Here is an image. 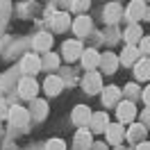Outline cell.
Returning a JSON list of instances; mask_svg holds the SVG:
<instances>
[{
	"instance_id": "30bf717a",
	"label": "cell",
	"mask_w": 150,
	"mask_h": 150,
	"mask_svg": "<svg viewBox=\"0 0 150 150\" xmlns=\"http://www.w3.org/2000/svg\"><path fill=\"white\" fill-rule=\"evenodd\" d=\"M107 143H112V146H118L125 137H127V132H125V127L121 125V121L118 123H109V127H107Z\"/></svg>"
},
{
	"instance_id": "44dd1931",
	"label": "cell",
	"mask_w": 150,
	"mask_h": 150,
	"mask_svg": "<svg viewBox=\"0 0 150 150\" xmlns=\"http://www.w3.org/2000/svg\"><path fill=\"white\" fill-rule=\"evenodd\" d=\"M125 41L130 43V46H139V41L143 39V30H141L139 23H130V28L125 30Z\"/></svg>"
},
{
	"instance_id": "f546056e",
	"label": "cell",
	"mask_w": 150,
	"mask_h": 150,
	"mask_svg": "<svg viewBox=\"0 0 150 150\" xmlns=\"http://www.w3.org/2000/svg\"><path fill=\"white\" fill-rule=\"evenodd\" d=\"M123 91H125V93L130 96L132 100H134V98H139V86H137V84H127L125 89H123Z\"/></svg>"
},
{
	"instance_id": "52a82bcc",
	"label": "cell",
	"mask_w": 150,
	"mask_h": 150,
	"mask_svg": "<svg viewBox=\"0 0 150 150\" xmlns=\"http://www.w3.org/2000/svg\"><path fill=\"white\" fill-rule=\"evenodd\" d=\"M116 116H118V121L121 123H130L134 121V116H137V107L132 100H121V103L116 105Z\"/></svg>"
},
{
	"instance_id": "1f68e13d",
	"label": "cell",
	"mask_w": 150,
	"mask_h": 150,
	"mask_svg": "<svg viewBox=\"0 0 150 150\" xmlns=\"http://www.w3.org/2000/svg\"><path fill=\"white\" fill-rule=\"evenodd\" d=\"M141 100H143V103L150 107V86H146V89L141 91Z\"/></svg>"
},
{
	"instance_id": "4fadbf2b",
	"label": "cell",
	"mask_w": 150,
	"mask_h": 150,
	"mask_svg": "<svg viewBox=\"0 0 150 150\" xmlns=\"http://www.w3.org/2000/svg\"><path fill=\"white\" fill-rule=\"evenodd\" d=\"M32 48H34L37 52H50V48H52V34L39 32L37 37L32 39Z\"/></svg>"
},
{
	"instance_id": "836d02e7",
	"label": "cell",
	"mask_w": 150,
	"mask_h": 150,
	"mask_svg": "<svg viewBox=\"0 0 150 150\" xmlns=\"http://www.w3.org/2000/svg\"><path fill=\"white\" fill-rule=\"evenodd\" d=\"M91 150H107V148H105L103 143H93V146H91Z\"/></svg>"
},
{
	"instance_id": "83f0119b",
	"label": "cell",
	"mask_w": 150,
	"mask_h": 150,
	"mask_svg": "<svg viewBox=\"0 0 150 150\" xmlns=\"http://www.w3.org/2000/svg\"><path fill=\"white\" fill-rule=\"evenodd\" d=\"M11 14V0H0V18H7Z\"/></svg>"
},
{
	"instance_id": "ffe728a7",
	"label": "cell",
	"mask_w": 150,
	"mask_h": 150,
	"mask_svg": "<svg viewBox=\"0 0 150 150\" xmlns=\"http://www.w3.org/2000/svg\"><path fill=\"white\" fill-rule=\"evenodd\" d=\"M68 25H71V18H68L66 11H57V14L50 16V28L55 30V32H64Z\"/></svg>"
},
{
	"instance_id": "7402d4cb",
	"label": "cell",
	"mask_w": 150,
	"mask_h": 150,
	"mask_svg": "<svg viewBox=\"0 0 150 150\" xmlns=\"http://www.w3.org/2000/svg\"><path fill=\"white\" fill-rule=\"evenodd\" d=\"M146 132H148V127L143 123H134V125H130V130H127V139L132 143H141V141H146Z\"/></svg>"
},
{
	"instance_id": "e575fe53",
	"label": "cell",
	"mask_w": 150,
	"mask_h": 150,
	"mask_svg": "<svg viewBox=\"0 0 150 150\" xmlns=\"http://www.w3.org/2000/svg\"><path fill=\"white\" fill-rule=\"evenodd\" d=\"M143 18H146V21H150V9H146V14H143Z\"/></svg>"
},
{
	"instance_id": "6da1fadb",
	"label": "cell",
	"mask_w": 150,
	"mask_h": 150,
	"mask_svg": "<svg viewBox=\"0 0 150 150\" xmlns=\"http://www.w3.org/2000/svg\"><path fill=\"white\" fill-rule=\"evenodd\" d=\"M82 89L89 96H96L98 91H103V75L98 71H86L82 77Z\"/></svg>"
},
{
	"instance_id": "4dcf8cb0",
	"label": "cell",
	"mask_w": 150,
	"mask_h": 150,
	"mask_svg": "<svg viewBox=\"0 0 150 150\" xmlns=\"http://www.w3.org/2000/svg\"><path fill=\"white\" fill-rule=\"evenodd\" d=\"M141 123H143L146 127H150V107H146V109L141 112Z\"/></svg>"
},
{
	"instance_id": "ac0fdd59",
	"label": "cell",
	"mask_w": 150,
	"mask_h": 150,
	"mask_svg": "<svg viewBox=\"0 0 150 150\" xmlns=\"http://www.w3.org/2000/svg\"><path fill=\"white\" fill-rule=\"evenodd\" d=\"M139 52H141L139 46H130V43H127L125 50L121 52V64L123 66H134L137 62H139Z\"/></svg>"
},
{
	"instance_id": "e0dca14e",
	"label": "cell",
	"mask_w": 150,
	"mask_h": 150,
	"mask_svg": "<svg viewBox=\"0 0 150 150\" xmlns=\"http://www.w3.org/2000/svg\"><path fill=\"white\" fill-rule=\"evenodd\" d=\"M91 114H93V112H91L86 105H77V107L73 109V116H71V118H73L75 125L84 127V125H89V121H91Z\"/></svg>"
},
{
	"instance_id": "ba28073f",
	"label": "cell",
	"mask_w": 150,
	"mask_h": 150,
	"mask_svg": "<svg viewBox=\"0 0 150 150\" xmlns=\"http://www.w3.org/2000/svg\"><path fill=\"white\" fill-rule=\"evenodd\" d=\"M89 130L93 132V134H103V132H107V127H109V116H107V112H93L91 114V121H89Z\"/></svg>"
},
{
	"instance_id": "cb8c5ba5",
	"label": "cell",
	"mask_w": 150,
	"mask_h": 150,
	"mask_svg": "<svg viewBox=\"0 0 150 150\" xmlns=\"http://www.w3.org/2000/svg\"><path fill=\"white\" fill-rule=\"evenodd\" d=\"M30 114H32L34 118H46L48 116V103L34 98V100H32V107H30Z\"/></svg>"
},
{
	"instance_id": "9c48e42d",
	"label": "cell",
	"mask_w": 150,
	"mask_h": 150,
	"mask_svg": "<svg viewBox=\"0 0 150 150\" xmlns=\"http://www.w3.org/2000/svg\"><path fill=\"white\" fill-rule=\"evenodd\" d=\"M146 2L143 0H132L130 5H127V9H125V18L130 21V23H139V18H143V14H146Z\"/></svg>"
},
{
	"instance_id": "2e32d148",
	"label": "cell",
	"mask_w": 150,
	"mask_h": 150,
	"mask_svg": "<svg viewBox=\"0 0 150 150\" xmlns=\"http://www.w3.org/2000/svg\"><path fill=\"white\" fill-rule=\"evenodd\" d=\"M123 14H125V11H123L121 2H109V5H105V23L114 25V23H118V21H121Z\"/></svg>"
},
{
	"instance_id": "d6a6232c",
	"label": "cell",
	"mask_w": 150,
	"mask_h": 150,
	"mask_svg": "<svg viewBox=\"0 0 150 150\" xmlns=\"http://www.w3.org/2000/svg\"><path fill=\"white\" fill-rule=\"evenodd\" d=\"M137 150H150V143L148 141H141V143H137Z\"/></svg>"
},
{
	"instance_id": "d6986e66",
	"label": "cell",
	"mask_w": 150,
	"mask_h": 150,
	"mask_svg": "<svg viewBox=\"0 0 150 150\" xmlns=\"http://www.w3.org/2000/svg\"><path fill=\"white\" fill-rule=\"evenodd\" d=\"M73 32L77 37H86V34L91 32V18H89L86 14H80V16L75 18V23H73Z\"/></svg>"
},
{
	"instance_id": "4316f807",
	"label": "cell",
	"mask_w": 150,
	"mask_h": 150,
	"mask_svg": "<svg viewBox=\"0 0 150 150\" xmlns=\"http://www.w3.org/2000/svg\"><path fill=\"white\" fill-rule=\"evenodd\" d=\"M46 150H66V141H62V139H50L46 143Z\"/></svg>"
},
{
	"instance_id": "9a60e30c",
	"label": "cell",
	"mask_w": 150,
	"mask_h": 150,
	"mask_svg": "<svg viewBox=\"0 0 150 150\" xmlns=\"http://www.w3.org/2000/svg\"><path fill=\"white\" fill-rule=\"evenodd\" d=\"M118 64H121V57L116 55V52H105L103 57H100V68H103V73L112 75L116 68H118Z\"/></svg>"
},
{
	"instance_id": "d4e9b609",
	"label": "cell",
	"mask_w": 150,
	"mask_h": 150,
	"mask_svg": "<svg viewBox=\"0 0 150 150\" xmlns=\"http://www.w3.org/2000/svg\"><path fill=\"white\" fill-rule=\"evenodd\" d=\"M41 62H43V66H46V68H50V71H55L57 66H59V57H57L55 52H46V57H43Z\"/></svg>"
},
{
	"instance_id": "7c38bea8",
	"label": "cell",
	"mask_w": 150,
	"mask_h": 150,
	"mask_svg": "<svg viewBox=\"0 0 150 150\" xmlns=\"http://www.w3.org/2000/svg\"><path fill=\"white\" fill-rule=\"evenodd\" d=\"M62 89H64V80H62V77H57V75H48L46 80H43V91H46L50 98L59 96V93H62Z\"/></svg>"
},
{
	"instance_id": "7a4b0ae2",
	"label": "cell",
	"mask_w": 150,
	"mask_h": 150,
	"mask_svg": "<svg viewBox=\"0 0 150 150\" xmlns=\"http://www.w3.org/2000/svg\"><path fill=\"white\" fill-rule=\"evenodd\" d=\"M82 43L77 41V39H66L64 43H62V55H64L66 62H75V59H80L82 57Z\"/></svg>"
},
{
	"instance_id": "8fae6325",
	"label": "cell",
	"mask_w": 150,
	"mask_h": 150,
	"mask_svg": "<svg viewBox=\"0 0 150 150\" xmlns=\"http://www.w3.org/2000/svg\"><path fill=\"white\" fill-rule=\"evenodd\" d=\"M121 96H123V89L118 86H103V105L105 107H116L121 103Z\"/></svg>"
},
{
	"instance_id": "8992f818",
	"label": "cell",
	"mask_w": 150,
	"mask_h": 150,
	"mask_svg": "<svg viewBox=\"0 0 150 150\" xmlns=\"http://www.w3.org/2000/svg\"><path fill=\"white\" fill-rule=\"evenodd\" d=\"M73 146H75V150H91V146H93V132L86 130V127H80L75 132Z\"/></svg>"
},
{
	"instance_id": "603a6c76",
	"label": "cell",
	"mask_w": 150,
	"mask_h": 150,
	"mask_svg": "<svg viewBox=\"0 0 150 150\" xmlns=\"http://www.w3.org/2000/svg\"><path fill=\"white\" fill-rule=\"evenodd\" d=\"M134 75H137V80H141V82L150 80V59L148 57H146V59H139V62L134 64Z\"/></svg>"
},
{
	"instance_id": "277c9868",
	"label": "cell",
	"mask_w": 150,
	"mask_h": 150,
	"mask_svg": "<svg viewBox=\"0 0 150 150\" xmlns=\"http://www.w3.org/2000/svg\"><path fill=\"white\" fill-rule=\"evenodd\" d=\"M41 68H43V62H41L39 55H34V52H28V55L21 59V71L25 75H37Z\"/></svg>"
},
{
	"instance_id": "484cf974",
	"label": "cell",
	"mask_w": 150,
	"mask_h": 150,
	"mask_svg": "<svg viewBox=\"0 0 150 150\" xmlns=\"http://www.w3.org/2000/svg\"><path fill=\"white\" fill-rule=\"evenodd\" d=\"M91 7V0H73V11L75 14H84Z\"/></svg>"
},
{
	"instance_id": "5b68a950",
	"label": "cell",
	"mask_w": 150,
	"mask_h": 150,
	"mask_svg": "<svg viewBox=\"0 0 150 150\" xmlns=\"http://www.w3.org/2000/svg\"><path fill=\"white\" fill-rule=\"evenodd\" d=\"M9 123L14 127H25L30 123V109L25 107H18V105H11L9 109Z\"/></svg>"
},
{
	"instance_id": "3957f363",
	"label": "cell",
	"mask_w": 150,
	"mask_h": 150,
	"mask_svg": "<svg viewBox=\"0 0 150 150\" xmlns=\"http://www.w3.org/2000/svg\"><path fill=\"white\" fill-rule=\"evenodd\" d=\"M18 93L25 98V100H34L39 93V84H37V80L32 77V75H25L23 80L18 82Z\"/></svg>"
},
{
	"instance_id": "f1b7e54d",
	"label": "cell",
	"mask_w": 150,
	"mask_h": 150,
	"mask_svg": "<svg viewBox=\"0 0 150 150\" xmlns=\"http://www.w3.org/2000/svg\"><path fill=\"white\" fill-rule=\"evenodd\" d=\"M139 50H141V52H146V55L150 57V37H143L139 41Z\"/></svg>"
},
{
	"instance_id": "5bb4252c",
	"label": "cell",
	"mask_w": 150,
	"mask_h": 150,
	"mask_svg": "<svg viewBox=\"0 0 150 150\" xmlns=\"http://www.w3.org/2000/svg\"><path fill=\"white\" fill-rule=\"evenodd\" d=\"M100 52H98V50H93V48H89V50H84V52H82V57H80V59H82V66H84L86 71H96V68H98V66H100Z\"/></svg>"
}]
</instances>
